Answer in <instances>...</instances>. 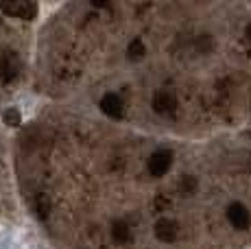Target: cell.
Here are the masks:
<instances>
[{
	"mask_svg": "<svg viewBox=\"0 0 251 249\" xmlns=\"http://www.w3.org/2000/svg\"><path fill=\"white\" fill-rule=\"evenodd\" d=\"M227 219H229V223L234 225L236 229H247L249 223H251L249 210L245 208L243 203H231L229 210H227Z\"/></svg>",
	"mask_w": 251,
	"mask_h": 249,
	"instance_id": "cell-3",
	"label": "cell"
},
{
	"mask_svg": "<svg viewBox=\"0 0 251 249\" xmlns=\"http://www.w3.org/2000/svg\"><path fill=\"white\" fill-rule=\"evenodd\" d=\"M0 9H2L7 16L20 18V20H33V18L37 16V4L28 2V0H2Z\"/></svg>",
	"mask_w": 251,
	"mask_h": 249,
	"instance_id": "cell-1",
	"label": "cell"
},
{
	"mask_svg": "<svg viewBox=\"0 0 251 249\" xmlns=\"http://www.w3.org/2000/svg\"><path fill=\"white\" fill-rule=\"evenodd\" d=\"M179 234V227H177V221L173 219H160L155 223V236L160 238L162 243H173Z\"/></svg>",
	"mask_w": 251,
	"mask_h": 249,
	"instance_id": "cell-4",
	"label": "cell"
},
{
	"mask_svg": "<svg viewBox=\"0 0 251 249\" xmlns=\"http://www.w3.org/2000/svg\"><path fill=\"white\" fill-rule=\"evenodd\" d=\"M173 164V153L171 151H155L151 157H149V173L153 177H162L171 169Z\"/></svg>",
	"mask_w": 251,
	"mask_h": 249,
	"instance_id": "cell-2",
	"label": "cell"
},
{
	"mask_svg": "<svg viewBox=\"0 0 251 249\" xmlns=\"http://www.w3.org/2000/svg\"><path fill=\"white\" fill-rule=\"evenodd\" d=\"M100 109H103L109 118H120L125 112L123 100H120V97H116V94H105V97L100 99Z\"/></svg>",
	"mask_w": 251,
	"mask_h": 249,
	"instance_id": "cell-6",
	"label": "cell"
},
{
	"mask_svg": "<svg viewBox=\"0 0 251 249\" xmlns=\"http://www.w3.org/2000/svg\"><path fill=\"white\" fill-rule=\"evenodd\" d=\"M4 121H7V124L16 127V124H20V116H18L16 109H9V112H4Z\"/></svg>",
	"mask_w": 251,
	"mask_h": 249,
	"instance_id": "cell-9",
	"label": "cell"
},
{
	"mask_svg": "<svg viewBox=\"0 0 251 249\" xmlns=\"http://www.w3.org/2000/svg\"><path fill=\"white\" fill-rule=\"evenodd\" d=\"M153 107H155V112H160V114H171V112H175V107H177L175 94L168 92V90H160V92L153 97Z\"/></svg>",
	"mask_w": 251,
	"mask_h": 249,
	"instance_id": "cell-5",
	"label": "cell"
},
{
	"mask_svg": "<svg viewBox=\"0 0 251 249\" xmlns=\"http://www.w3.org/2000/svg\"><path fill=\"white\" fill-rule=\"evenodd\" d=\"M129 57H131V59H142L144 57V46L140 40L131 42V46H129Z\"/></svg>",
	"mask_w": 251,
	"mask_h": 249,
	"instance_id": "cell-8",
	"label": "cell"
},
{
	"mask_svg": "<svg viewBox=\"0 0 251 249\" xmlns=\"http://www.w3.org/2000/svg\"><path fill=\"white\" fill-rule=\"evenodd\" d=\"M112 234H114V238L118 243H125L129 238V227H127V223H123V221H116L114 223V229H112Z\"/></svg>",
	"mask_w": 251,
	"mask_h": 249,
	"instance_id": "cell-7",
	"label": "cell"
}]
</instances>
